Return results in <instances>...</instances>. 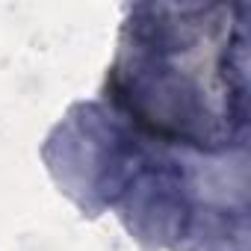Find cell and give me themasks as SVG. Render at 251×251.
I'll return each instance as SVG.
<instances>
[{"instance_id":"6da1fadb","label":"cell","mask_w":251,"mask_h":251,"mask_svg":"<svg viewBox=\"0 0 251 251\" xmlns=\"http://www.w3.org/2000/svg\"><path fill=\"white\" fill-rule=\"evenodd\" d=\"M248 6L142 3L124 21L103 98L169 148L222 154L245 139Z\"/></svg>"}]
</instances>
